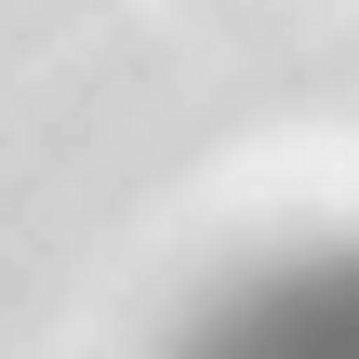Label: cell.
I'll use <instances>...</instances> for the list:
<instances>
[{"label": "cell", "mask_w": 359, "mask_h": 359, "mask_svg": "<svg viewBox=\"0 0 359 359\" xmlns=\"http://www.w3.org/2000/svg\"><path fill=\"white\" fill-rule=\"evenodd\" d=\"M173 359H359V240L253 266L240 293L200 306V333Z\"/></svg>", "instance_id": "6da1fadb"}]
</instances>
